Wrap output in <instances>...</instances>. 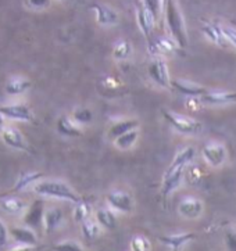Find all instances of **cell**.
Returning a JSON list of instances; mask_svg holds the SVG:
<instances>
[{
  "instance_id": "4316f807",
  "label": "cell",
  "mask_w": 236,
  "mask_h": 251,
  "mask_svg": "<svg viewBox=\"0 0 236 251\" xmlns=\"http://www.w3.org/2000/svg\"><path fill=\"white\" fill-rule=\"evenodd\" d=\"M92 214V204L89 201H83L81 200L79 202L75 204L73 211V218L77 224H83L85 221H88L90 218Z\"/></svg>"
},
{
  "instance_id": "8d00e7d4",
  "label": "cell",
  "mask_w": 236,
  "mask_h": 251,
  "mask_svg": "<svg viewBox=\"0 0 236 251\" xmlns=\"http://www.w3.org/2000/svg\"><path fill=\"white\" fill-rule=\"evenodd\" d=\"M222 31H224V35L227 38L229 45L235 46L236 48V29L232 28V26H222Z\"/></svg>"
},
{
  "instance_id": "7402d4cb",
  "label": "cell",
  "mask_w": 236,
  "mask_h": 251,
  "mask_svg": "<svg viewBox=\"0 0 236 251\" xmlns=\"http://www.w3.org/2000/svg\"><path fill=\"white\" fill-rule=\"evenodd\" d=\"M31 86H32L31 79H28L25 76H13L7 81L6 86H4V90H6L8 96L18 98V96L25 95L28 90L31 89Z\"/></svg>"
},
{
  "instance_id": "6da1fadb",
  "label": "cell",
  "mask_w": 236,
  "mask_h": 251,
  "mask_svg": "<svg viewBox=\"0 0 236 251\" xmlns=\"http://www.w3.org/2000/svg\"><path fill=\"white\" fill-rule=\"evenodd\" d=\"M195 155L196 149L193 146L184 147L182 150H179L178 153L175 154L170 167L164 174L163 183H161V196L164 200H167L172 195V192H175L179 185L182 183L186 167L193 161Z\"/></svg>"
},
{
  "instance_id": "1f68e13d",
  "label": "cell",
  "mask_w": 236,
  "mask_h": 251,
  "mask_svg": "<svg viewBox=\"0 0 236 251\" xmlns=\"http://www.w3.org/2000/svg\"><path fill=\"white\" fill-rule=\"evenodd\" d=\"M131 250L132 251H150L152 250V243L146 236L136 235L131 240Z\"/></svg>"
},
{
  "instance_id": "2e32d148",
  "label": "cell",
  "mask_w": 236,
  "mask_h": 251,
  "mask_svg": "<svg viewBox=\"0 0 236 251\" xmlns=\"http://www.w3.org/2000/svg\"><path fill=\"white\" fill-rule=\"evenodd\" d=\"M139 121L135 118H120V120H115L111 122L110 128L107 130V136L110 140L114 142L115 139L120 138L122 135L128 133L131 130L138 129Z\"/></svg>"
},
{
  "instance_id": "9a60e30c",
  "label": "cell",
  "mask_w": 236,
  "mask_h": 251,
  "mask_svg": "<svg viewBox=\"0 0 236 251\" xmlns=\"http://www.w3.org/2000/svg\"><path fill=\"white\" fill-rule=\"evenodd\" d=\"M149 50L152 54L157 57L171 56L175 51L179 50V45L174 41L172 38H157V39H152L149 42Z\"/></svg>"
},
{
  "instance_id": "277c9868",
  "label": "cell",
  "mask_w": 236,
  "mask_h": 251,
  "mask_svg": "<svg viewBox=\"0 0 236 251\" xmlns=\"http://www.w3.org/2000/svg\"><path fill=\"white\" fill-rule=\"evenodd\" d=\"M161 114H163L164 120L168 122V125L172 129H175L181 135L190 136V135H196L199 130L202 129V122L192 118V117L174 113V111L167 110V108H163Z\"/></svg>"
},
{
  "instance_id": "7a4b0ae2",
  "label": "cell",
  "mask_w": 236,
  "mask_h": 251,
  "mask_svg": "<svg viewBox=\"0 0 236 251\" xmlns=\"http://www.w3.org/2000/svg\"><path fill=\"white\" fill-rule=\"evenodd\" d=\"M163 17L172 39L178 43L179 48L185 49L187 46L186 26L177 0H164Z\"/></svg>"
},
{
  "instance_id": "52a82bcc",
  "label": "cell",
  "mask_w": 236,
  "mask_h": 251,
  "mask_svg": "<svg viewBox=\"0 0 236 251\" xmlns=\"http://www.w3.org/2000/svg\"><path fill=\"white\" fill-rule=\"evenodd\" d=\"M106 202L108 208L120 212V214H131L135 208V202L132 196L124 190H113L106 196Z\"/></svg>"
},
{
  "instance_id": "f546056e",
  "label": "cell",
  "mask_w": 236,
  "mask_h": 251,
  "mask_svg": "<svg viewBox=\"0 0 236 251\" xmlns=\"http://www.w3.org/2000/svg\"><path fill=\"white\" fill-rule=\"evenodd\" d=\"M132 54V45L128 41H118L113 48V57L118 61H124Z\"/></svg>"
},
{
  "instance_id": "4dcf8cb0",
  "label": "cell",
  "mask_w": 236,
  "mask_h": 251,
  "mask_svg": "<svg viewBox=\"0 0 236 251\" xmlns=\"http://www.w3.org/2000/svg\"><path fill=\"white\" fill-rule=\"evenodd\" d=\"M71 117H73V120L78 125H88L90 122L93 121V113L90 111L88 107H77L75 110L71 114Z\"/></svg>"
},
{
  "instance_id": "83f0119b",
  "label": "cell",
  "mask_w": 236,
  "mask_h": 251,
  "mask_svg": "<svg viewBox=\"0 0 236 251\" xmlns=\"http://www.w3.org/2000/svg\"><path fill=\"white\" fill-rule=\"evenodd\" d=\"M81 230L82 235H83V237L86 240H95V239H98L99 236H100L103 227L99 225L96 219L89 218L88 221H85L83 224H81Z\"/></svg>"
},
{
  "instance_id": "d6a6232c",
  "label": "cell",
  "mask_w": 236,
  "mask_h": 251,
  "mask_svg": "<svg viewBox=\"0 0 236 251\" xmlns=\"http://www.w3.org/2000/svg\"><path fill=\"white\" fill-rule=\"evenodd\" d=\"M224 242L228 251H236V225H229L224 230Z\"/></svg>"
},
{
  "instance_id": "ab89813d",
  "label": "cell",
  "mask_w": 236,
  "mask_h": 251,
  "mask_svg": "<svg viewBox=\"0 0 236 251\" xmlns=\"http://www.w3.org/2000/svg\"><path fill=\"white\" fill-rule=\"evenodd\" d=\"M7 128V125H6V118L0 114V135H1V132Z\"/></svg>"
},
{
  "instance_id": "8992f818",
  "label": "cell",
  "mask_w": 236,
  "mask_h": 251,
  "mask_svg": "<svg viewBox=\"0 0 236 251\" xmlns=\"http://www.w3.org/2000/svg\"><path fill=\"white\" fill-rule=\"evenodd\" d=\"M147 74L150 76V79L155 82L156 85H158L163 89L171 88V78H170V70L168 64L164 60L163 57H156L155 60L147 67Z\"/></svg>"
},
{
  "instance_id": "9c48e42d",
  "label": "cell",
  "mask_w": 236,
  "mask_h": 251,
  "mask_svg": "<svg viewBox=\"0 0 236 251\" xmlns=\"http://www.w3.org/2000/svg\"><path fill=\"white\" fill-rule=\"evenodd\" d=\"M0 138L3 140V143L13 150H18V151H28L29 150V145L26 142V139L23 135L21 130L13 126H7L6 129L1 132Z\"/></svg>"
},
{
  "instance_id": "836d02e7",
  "label": "cell",
  "mask_w": 236,
  "mask_h": 251,
  "mask_svg": "<svg viewBox=\"0 0 236 251\" xmlns=\"http://www.w3.org/2000/svg\"><path fill=\"white\" fill-rule=\"evenodd\" d=\"M53 251H83L82 246L75 240H63L53 246Z\"/></svg>"
},
{
  "instance_id": "f1b7e54d",
  "label": "cell",
  "mask_w": 236,
  "mask_h": 251,
  "mask_svg": "<svg viewBox=\"0 0 236 251\" xmlns=\"http://www.w3.org/2000/svg\"><path fill=\"white\" fill-rule=\"evenodd\" d=\"M138 129H133L131 130V132H128V133L120 136V138H117L113 143H114V146L117 147L118 150H130V149H132V147L135 146V143L138 142Z\"/></svg>"
},
{
  "instance_id": "4fadbf2b",
  "label": "cell",
  "mask_w": 236,
  "mask_h": 251,
  "mask_svg": "<svg viewBox=\"0 0 236 251\" xmlns=\"http://www.w3.org/2000/svg\"><path fill=\"white\" fill-rule=\"evenodd\" d=\"M45 204L42 200H35L31 202V205H28V208L25 211L24 224L26 226L36 229V227L43 226V217H45Z\"/></svg>"
},
{
  "instance_id": "ffe728a7",
  "label": "cell",
  "mask_w": 236,
  "mask_h": 251,
  "mask_svg": "<svg viewBox=\"0 0 236 251\" xmlns=\"http://www.w3.org/2000/svg\"><path fill=\"white\" fill-rule=\"evenodd\" d=\"M10 237L17 244H25L35 247L38 244V236L32 227L29 226H14L10 229Z\"/></svg>"
},
{
  "instance_id": "8fae6325",
  "label": "cell",
  "mask_w": 236,
  "mask_h": 251,
  "mask_svg": "<svg viewBox=\"0 0 236 251\" xmlns=\"http://www.w3.org/2000/svg\"><path fill=\"white\" fill-rule=\"evenodd\" d=\"M200 103L206 105H228L236 103V92L231 90H209L203 98H200Z\"/></svg>"
},
{
  "instance_id": "5b68a950",
  "label": "cell",
  "mask_w": 236,
  "mask_h": 251,
  "mask_svg": "<svg viewBox=\"0 0 236 251\" xmlns=\"http://www.w3.org/2000/svg\"><path fill=\"white\" fill-rule=\"evenodd\" d=\"M202 157L209 167L220 168L225 164L227 158H228L227 147L220 142H209L202 149Z\"/></svg>"
},
{
  "instance_id": "60d3db41",
  "label": "cell",
  "mask_w": 236,
  "mask_h": 251,
  "mask_svg": "<svg viewBox=\"0 0 236 251\" xmlns=\"http://www.w3.org/2000/svg\"><path fill=\"white\" fill-rule=\"evenodd\" d=\"M235 24H236V23H235Z\"/></svg>"
},
{
  "instance_id": "30bf717a",
  "label": "cell",
  "mask_w": 236,
  "mask_h": 251,
  "mask_svg": "<svg viewBox=\"0 0 236 251\" xmlns=\"http://www.w3.org/2000/svg\"><path fill=\"white\" fill-rule=\"evenodd\" d=\"M204 211V204L200 199L195 196H187L182 199L178 205V212L181 217L186 219L199 218Z\"/></svg>"
},
{
  "instance_id": "ac0fdd59",
  "label": "cell",
  "mask_w": 236,
  "mask_h": 251,
  "mask_svg": "<svg viewBox=\"0 0 236 251\" xmlns=\"http://www.w3.org/2000/svg\"><path fill=\"white\" fill-rule=\"evenodd\" d=\"M196 235L193 232H186V233H177V235H161L158 236L160 243L170 247L171 251H182V249L195 240Z\"/></svg>"
},
{
  "instance_id": "f35d334b",
  "label": "cell",
  "mask_w": 236,
  "mask_h": 251,
  "mask_svg": "<svg viewBox=\"0 0 236 251\" xmlns=\"http://www.w3.org/2000/svg\"><path fill=\"white\" fill-rule=\"evenodd\" d=\"M35 247L32 246H25V244H16L14 247L8 249L7 251H32Z\"/></svg>"
},
{
  "instance_id": "7c38bea8",
  "label": "cell",
  "mask_w": 236,
  "mask_h": 251,
  "mask_svg": "<svg viewBox=\"0 0 236 251\" xmlns=\"http://www.w3.org/2000/svg\"><path fill=\"white\" fill-rule=\"evenodd\" d=\"M171 89L178 92L181 95H185L187 98L200 99L209 92L204 86L196 83L193 81H187V79H172L171 81Z\"/></svg>"
},
{
  "instance_id": "5bb4252c",
  "label": "cell",
  "mask_w": 236,
  "mask_h": 251,
  "mask_svg": "<svg viewBox=\"0 0 236 251\" xmlns=\"http://www.w3.org/2000/svg\"><path fill=\"white\" fill-rule=\"evenodd\" d=\"M136 20H138L139 28H140L142 33L145 35L147 42L152 41V33L155 31V25L157 20L152 14V11L143 6V3H140L136 8Z\"/></svg>"
},
{
  "instance_id": "e0dca14e",
  "label": "cell",
  "mask_w": 236,
  "mask_h": 251,
  "mask_svg": "<svg viewBox=\"0 0 236 251\" xmlns=\"http://www.w3.org/2000/svg\"><path fill=\"white\" fill-rule=\"evenodd\" d=\"M90 8L93 10L95 17H96V23L102 26H111L118 23V14L114 8L108 7L106 4H100V3H93Z\"/></svg>"
},
{
  "instance_id": "d590c367",
  "label": "cell",
  "mask_w": 236,
  "mask_h": 251,
  "mask_svg": "<svg viewBox=\"0 0 236 251\" xmlns=\"http://www.w3.org/2000/svg\"><path fill=\"white\" fill-rule=\"evenodd\" d=\"M52 3V0H26V4L33 10H43L48 8Z\"/></svg>"
},
{
  "instance_id": "484cf974",
  "label": "cell",
  "mask_w": 236,
  "mask_h": 251,
  "mask_svg": "<svg viewBox=\"0 0 236 251\" xmlns=\"http://www.w3.org/2000/svg\"><path fill=\"white\" fill-rule=\"evenodd\" d=\"M95 219L98 224L106 230H114L117 227V215L111 208H99L95 212Z\"/></svg>"
},
{
  "instance_id": "603a6c76",
  "label": "cell",
  "mask_w": 236,
  "mask_h": 251,
  "mask_svg": "<svg viewBox=\"0 0 236 251\" xmlns=\"http://www.w3.org/2000/svg\"><path fill=\"white\" fill-rule=\"evenodd\" d=\"M42 179H43V174L39 172V171H29V172H24V174H21L18 179H17L16 185L11 187V190L7 192L8 195H13V193H17V192H21V190H24L26 187L29 186H35L38 182H41Z\"/></svg>"
},
{
  "instance_id": "d6986e66",
  "label": "cell",
  "mask_w": 236,
  "mask_h": 251,
  "mask_svg": "<svg viewBox=\"0 0 236 251\" xmlns=\"http://www.w3.org/2000/svg\"><path fill=\"white\" fill-rule=\"evenodd\" d=\"M64 221V212L58 207H50L45 211V217H43V230L46 235L53 233Z\"/></svg>"
},
{
  "instance_id": "ba28073f",
  "label": "cell",
  "mask_w": 236,
  "mask_h": 251,
  "mask_svg": "<svg viewBox=\"0 0 236 251\" xmlns=\"http://www.w3.org/2000/svg\"><path fill=\"white\" fill-rule=\"evenodd\" d=\"M0 114L11 121L32 122L33 113L31 107L25 103H13V104L0 105Z\"/></svg>"
},
{
  "instance_id": "e575fe53",
  "label": "cell",
  "mask_w": 236,
  "mask_h": 251,
  "mask_svg": "<svg viewBox=\"0 0 236 251\" xmlns=\"http://www.w3.org/2000/svg\"><path fill=\"white\" fill-rule=\"evenodd\" d=\"M142 3L145 7L152 11V14L156 17V20H158L163 16V1L161 0H142Z\"/></svg>"
},
{
  "instance_id": "d4e9b609",
  "label": "cell",
  "mask_w": 236,
  "mask_h": 251,
  "mask_svg": "<svg viewBox=\"0 0 236 251\" xmlns=\"http://www.w3.org/2000/svg\"><path fill=\"white\" fill-rule=\"evenodd\" d=\"M0 208L10 215H24L25 211L28 208V204L23 199L13 197V196H4L3 200L0 201Z\"/></svg>"
},
{
  "instance_id": "3957f363",
  "label": "cell",
  "mask_w": 236,
  "mask_h": 251,
  "mask_svg": "<svg viewBox=\"0 0 236 251\" xmlns=\"http://www.w3.org/2000/svg\"><path fill=\"white\" fill-rule=\"evenodd\" d=\"M33 192L41 197L56 199V200H63V201L74 202V204L82 200L73 187L60 179H45V180L42 179L41 182H38L33 186Z\"/></svg>"
},
{
  "instance_id": "cb8c5ba5",
  "label": "cell",
  "mask_w": 236,
  "mask_h": 251,
  "mask_svg": "<svg viewBox=\"0 0 236 251\" xmlns=\"http://www.w3.org/2000/svg\"><path fill=\"white\" fill-rule=\"evenodd\" d=\"M202 32L209 41L215 43L217 46H228L229 45L225 35H224V31H222V25L215 24V23H204L202 26Z\"/></svg>"
},
{
  "instance_id": "74e56055",
  "label": "cell",
  "mask_w": 236,
  "mask_h": 251,
  "mask_svg": "<svg viewBox=\"0 0 236 251\" xmlns=\"http://www.w3.org/2000/svg\"><path fill=\"white\" fill-rule=\"evenodd\" d=\"M8 237H10V229L6 226V224L0 219V247L6 246Z\"/></svg>"
},
{
  "instance_id": "44dd1931",
  "label": "cell",
  "mask_w": 236,
  "mask_h": 251,
  "mask_svg": "<svg viewBox=\"0 0 236 251\" xmlns=\"http://www.w3.org/2000/svg\"><path fill=\"white\" fill-rule=\"evenodd\" d=\"M57 132L61 136H67V138H79L82 135V126L78 125L74 121L71 115H61L57 120Z\"/></svg>"
}]
</instances>
